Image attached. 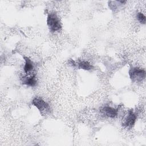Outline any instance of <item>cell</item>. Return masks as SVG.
I'll return each mask as SVG.
<instances>
[{
	"mask_svg": "<svg viewBox=\"0 0 146 146\" xmlns=\"http://www.w3.org/2000/svg\"><path fill=\"white\" fill-rule=\"evenodd\" d=\"M23 59L25 60V65L23 67L24 71L26 74L30 73L34 69V63L32 60L27 56H23Z\"/></svg>",
	"mask_w": 146,
	"mask_h": 146,
	"instance_id": "52a82bcc",
	"label": "cell"
},
{
	"mask_svg": "<svg viewBox=\"0 0 146 146\" xmlns=\"http://www.w3.org/2000/svg\"><path fill=\"white\" fill-rule=\"evenodd\" d=\"M78 68L79 69L84 70L86 71H90L93 68V66L88 61L81 60L76 63Z\"/></svg>",
	"mask_w": 146,
	"mask_h": 146,
	"instance_id": "ba28073f",
	"label": "cell"
},
{
	"mask_svg": "<svg viewBox=\"0 0 146 146\" xmlns=\"http://www.w3.org/2000/svg\"><path fill=\"white\" fill-rule=\"evenodd\" d=\"M129 76L133 82H141L145 79L146 72L144 69L136 67H131L128 71Z\"/></svg>",
	"mask_w": 146,
	"mask_h": 146,
	"instance_id": "7a4b0ae2",
	"label": "cell"
},
{
	"mask_svg": "<svg viewBox=\"0 0 146 146\" xmlns=\"http://www.w3.org/2000/svg\"><path fill=\"white\" fill-rule=\"evenodd\" d=\"M32 104L38 110L42 115H47L50 111V107L49 104L42 98H34L32 100Z\"/></svg>",
	"mask_w": 146,
	"mask_h": 146,
	"instance_id": "3957f363",
	"label": "cell"
},
{
	"mask_svg": "<svg viewBox=\"0 0 146 146\" xmlns=\"http://www.w3.org/2000/svg\"><path fill=\"white\" fill-rule=\"evenodd\" d=\"M47 25L51 32H56L61 30L62 24L56 13H50L47 17Z\"/></svg>",
	"mask_w": 146,
	"mask_h": 146,
	"instance_id": "6da1fadb",
	"label": "cell"
},
{
	"mask_svg": "<svg viewBox=\"0 0 146 146\" xmlns=\"http://www.w3.org/2000/svg\"><path fill=\"white\" fill-rule=\"evenodd\" d=\"M137 120L136 113L132 110H129L122 119V125L126 128H131L135 125Z\"/></svg>",
	"mask_w": 146,
	"mask_h": 146,
	"instance_id": "277c9868",
	"label": "cell"
},
{
	"mask_svg": "<svg viewBox=\"0 0 146 146\" xmlns=\"http://www.w3.org/2000/svg\"><path fill=\"white\" fill-rule=\"evenodd\" d=\"M21 82L23 84L29 87H34L36 85L37 79L35 75L30 76H24L21 79Z\"/></svg>",
	"mask_w": 146,
	"mask_h": 146,
	"instance_id": "8992f818",
	"label": "cell"
},
{
	"mask_svg": "<svg viewBox=\"0 0 146 146\" xmlns=\"http://www.w3.org/2000/svg\"><path fill=\"white\" fill-rule=\"evenodd\" d=\"M100 112L106 117L111 119L115 118L118 114V110L117 108L108 106H105L101 108Z\"/></svg>",
	"mask_w": 146,
	"mask_h": 146,
	"instance_id": "5b68a950",
	"label": "cell"
},
{
	"mask_svg": "<svg viewBox=\"0 0 146 146\" xmlns=\"http://www.w3.org/2000/svg\"><path fill=\"white\" fill-rule=\"evenodd\" d=\"M126 3L125 1H108V6L112 10L115 11L119 9L120 6Z\"/></svg>",
	"mask_w": 146,
	"mask_h": 146,
	"instance_id": "9c48e42d",
	"label": "cell"
},
{
	"mask_svg": "<svg viewBox=\"0 0 146 146\" xmlns=\"http://www.w3.org/2000/svg\"><path fill=\"white\" fill-rule=\"evenodd\" d=\"M136 18L137 19V21L143 25L145 24L146 22V17L144 15V14H143L141 12H139L136 15Z\"/></svg>",
	"mask_w": 146,
	"mask_h": 146,
	"instance_id": "30bf717a",
	"label": "cell"
}]
</instances>
